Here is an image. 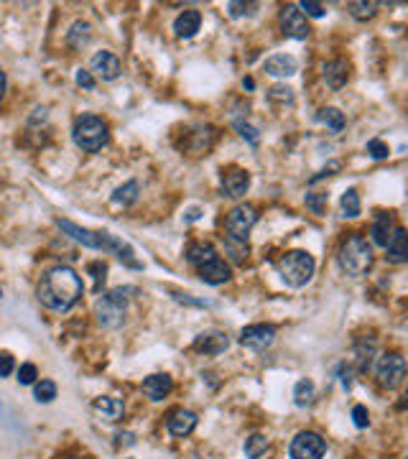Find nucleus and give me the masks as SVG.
Segmentation results:
<instances>
[{"label": "nucleus", "mask_w": 408, "mask_h": 459, "mask_svg": "<svg viewBox=\"0 0 408 459\" xmlns=\"http://www.w3.org/2000/svg\"><path fill=\"white\" fill-rule=\"evenodd\" d=\"M373 245L367 242V238H362L360 233L347 235V240L339 245L337 263L342 273H347L350 278H362L367 270L373 268Z\"/></svg>", "instance_id": "7ed1b4c3"}, {"label": "nucleus", "mask_w": 408, "mask_h": 459, "mask_svg": "<svg viewBox=\"0 0 408 459\" xmlns=\"http://www.w3.org/2000/svg\"><path fill=\"white\" fill-rule=\"evenodd\" d=\"M90 41H92V26H90V23L77 21L69 31H67V43H69V49L82 51Z\"/></svg>", "instance_id": "393cba45"}, {"label": "nucleus", "mask_w": 408, "mask_h": 459, "mask_svg": "<svg viewBox=\"0 0 408 459\" xmlns=\"http://www.w3.org/2000/svg\"><path fill=\"white\" fill-rule=\"evenodd\" d=\"M299 11H301L304 15H311V18H324V13H327V8H324L322 3H314V0H301V3H299Z\"/></svg>", "instance_id": "4c0bfd02"}, {"label": "nucleus", "mask_w": 408, "mask_h": 459, "mask_svg": "<svg viewBox=\"0 0 408 459\" xmlns=\"http://www.w3.org/2000/svg\"><path fill=\"white\" fill-rule=\"evenodd\" d=\"M243 87H245V90H253L255 82H253V79H250V77H247V79H243Z\"/></svg>", "instance_id": "09e8293b"}, {"label": "nucleus", "mask_w": 408, "mask_h": 459, "mask_svg": "<svg viewBox=\"0 0 408 459\" xmlns=\"http://www.w3.org/2000/svg\"><path fill=\"white\" fill-rule=\"evenodd\" d=\"M276 270H278L281 281L286 283L289 289H304V286L314 278L317 261H314V255L306 253V250H289V253H283L281 258L276 261Z\"/></svg>", "instance_id": "20e7f679"}, {"label": "nucleus", "mask_w": 408, "mask_h": 459, "mask_svg": "<svg viewBox=\"0 0 408 459\" xmlns=\"http://www.w3.org/2000/svg\"><path fill=\"white\" fill-rule=\"evenodd\" d=\"M186 263H191V266H204V263L215 261V258H219L217 255V247L212 245V242L207 240H197V242H189L186 245Z\"/></svg>", "instance_id": "4be33fe9"}, {"label": "nucleus", "mask_w": 408, "mask_h": 459, "mask_svg": "<svg viewBox=\"0 0 408 459\" xmlns=\"http://www.w3.org/2000/svg\"><path fill=\"white\" fill-rule=\"evenodd\" d=\"M34 398L39 403H51L57 398V383L54 381H39L34 385Z\"/></svg>", "instance_id": "2f4dec72"}, {"label": "nucleus", "mask_w": 408, "mask_h": 459, "mask_svg": "<svg viewBox=\"0 0 408 459\" xmlns=\"http://www.w3.org/2000/svg\"><path fill=\"white\" fill-rule=\"evenodd\" d=\"M352 424L358 426V429H367V424H370V413H367L365 406H355V409H352Z\"/></svg>", "instance_id": "ea45409f"}, {"label": "nucleus", "mask_w": 408, "mask_h": 459, "mask_svg": "<svg viewBox=\"0 0 408 459\" xmlns=\"http://www.w3.org/2000/svg\"><path fill=\"white\" fill-rule=\"evenodd\" d=\"M406 370H408V365L401 355L388 352V355H383V357L378 360V365H375V378H378V383L383 385V388L393 390L403 383Z\"/></svg>", "instance_id": "6e6552de"}, {"label": "nucleus", "mask_w": 408, "mask_h": 459, "mask_svg": "<svg viewBox=\"0 0 408 459\" xmlns=\"http://www.w3.org/2000/svg\"><path fill=\"white\" fill-rule=\"evenodd\" d=\"M197 270H199V278H202L204 283H210V286L227 283V281H230V275H233V268H230L222 258H215V261L204 263V266H199Z\"/></svg>", "instance_id": "6ab92c4d"}, {"label": "nucleus", "mask_w": 408, "mask_h": 459, "mask_svg": "<svg viewBox=\"0 0 408 459\" xmlns=\"http://www.w3.org/2000/svg\"><path fill=\"white\" fill-rule=\"evenodd\" d=\"M87 270L92 273V278H95V291L100 294V289H102V283H105V273H107V266L102 261H92L90 266H87Z\"/></svg>", "instance_id": "e433bc0d"}, {"label": "nucleus", "mask_w": 408, "mask_h": 459, "mask_svg": "<svg viewBox=\"0 0 408 459\" xmlns=\"http://www.w3.org/2000/svg\"><path fill=\"white\" fill-rule=\"evenodd\" d=\"M304 202H306V207H309L314 214H319V217H322L324 210H327V194H319V191H309V194L304 197Z\"/></svg>", "instance_id": "473e14b6"}, {"label": "nucleus", "mask_w": 408, "mask_h": 459, "mask_svg": "<svg viewBox=\"0 0 408 459\" xmlns=\"http://www.w3.org/2000/svg\"><path fill=\"white\" fill-rule=\"evenodd\" d=\"M276 342V329L271 324H250L240 332V345L255 352H263Z\"/></svg>", "instance_id": "9b49d317"}, {"label": "nucleus", "mask_w": 408, "mask_h": 459, "mask_svg": "<svg viewBox=\"0 0 408 459\" xmlns=\"http://www.w3.org/2000/svg\"><path fill=\"white\" fill-rule=\"evenodd\" d=\"M247 8H255L253 3H227V11L233 18H240V15H247Z\"/></svg>", "instance_id": "37998d69"}, {"label": "nucleus", "mask_w": 408, "mask_h": 459, "mask_svg": "<svg viewBox=\"0 0 408 459\" xmlns=\"http://www.w3.org/2000/svg\"><path fill=\"white\" fill-rule=\"evenodd\" d=\"M309 23H306V15L299 11V6H283L281 8V34L286 39H296V41H304L309 36Z\"/></svg>", "instance_id": "9d476101"}, {"label": "nucleus", "mask_w": 408, "mask_h": 459, "mask_svg": "<svg viewBox=\"0 0 408 459\" xmlns=\"http://www.w3.org/2000/svg\"><path fill=\"white\" fill-rule=\"evenodd\" d=\"M166 429L176 439L189 437L191 431L197 429V413L189 409H174L169 413V418H166Z\"/></svg>", "instance_id": "f8f14e48"}, {"label": "nucleus", "mask_w": 408, "mask_h": 459, "mask_svg": "<svg viewBox=\"0 0 408 459\" xmlns=\"http://www.w3.org/2000/svg\"><path fill=\"white\" fill-rule=\"evenodd\" d=\"M225 247H227V250H230V253H233V261H235V263L243 261V258H245V253H247L245 245H240V242H233V240H227V245H225Z\"/></svg>", "instance_id": "c03bdc74"}, {"label": "nucleus", "mask_w": 408, "mask_h": 459, "mask_svg": "<svg viewBox=\"0 0 408 459\" xmlns=\"http://www.w3.org/2000/svg\"><path fill=\"white\" fill-rule=\"evenodd\" d=\"M138 194H141V186H138V181H125L123 186H118V189H115L113 205H118V207H130V205H135Z\"/></svg>", "instance_id": "cd10ccee"}, {"label": "nucleus", "mask_w": 408, "mask_h": 459, "mask_svg": "<svg viewBox=\"0 0 408 459\" xmlns=\"http://www.w3.org/2000/svg\"><path fill=\"white\" fill-rule=\"evenodd\" d=\"M74 79H77L79 87H85V90H95V79H92V74L87 69H77Z\"/></svg>", "instance_id": "79ce46f5"}, {"label": "nucleus", "mask_w": 408, "mask_h": 459, "mask_svg": "<svg viewBox=\"0 0 408 459\" xmlns=\"http://www.w3.org/2000/svg\"><path fill=\"white\" fill-rule=\"evenodd\" d=\"M398 409H401V411H408V390L401 396V401H398Z\"/></svg>", "instance_id": "de8ad7c7"}, {"label": "nucleus", "mask_w": 408, "mask_h": 459, "mask_svg": "<svg viewBox=\"0 0 408 459\" xmlns=\"http://www.w3.org/2000/svg\"><path fill=\"white\" fill-rule=\"evenodd\" d=\"M247 189H250V174L245 169L230 166L227 171H222V191H225V197H245Z\"/></svg>", "instance_id": "ddd939ff"}, {"label": "nucleus", "mask_w": 408, "mask_h": 459, "mask_svg": "<svg viewBox=\"0 0 408 459\" xmlns=\"http://www.w3.org/2000/svg\"><path fill=\"white\" fill-rule=\"evenodd\" d=\"M6 85H8V79H6V71H3V67H0V100L6 97Z\"/></svg>", "instance_id": "49530a36"}, {"label": "nucleus", "mask_w": 408, "mask_h": 459, "mask_svg": "<svg viewBox=\"0 0 408 459\" xmlns=\"http://www.w3.org/2000/svg\"><path fill=\"white\" fill-rule=\"evenodd\" d=\"M0 296H3V291H0Z\"/></svg>", "instance_id": "8fccbe9b"}, {"label": "nucleus", "mask_w": 408, "mask_h": 459, "mask_svg": "<svg viewBox=\"0 0 408 459\" xmlns=\"http://www.w3.org/2000/svg\"><path fill=\"white\" fill-rule=\"evenodd\" d=\"M339 207H342V217L345 219H358L362 212V205H360V194L358 189H347L339 199Z\"/></svg>", "instance_id": "c85d7f7f"}, {"label": "nucleus", "mask_w": 408, "mask_h": 459, "mask_svg": "<svg viewBox=\"0 0 408 459\" xmlns=\"http://www.w3.org/2000/svg\"><path fill=\"white\" fill-rule=\"evenodd\" d=\"M72 141H74L77 149L85 151V153H100L107 146V141H110L107 123L92 113L79 115L77 121H74V125H72Z\"/></svg>", "instance_id": "423d86ee"}, {"label": "nucleus", "mask_w": 408, "mask_h": 459, "mask_svg": "<svg viewBox=\"0 0 408 459\" xmlns=\"http://www.w3.org/2000/svg\"><path fill=\"white\" fill-rule=\"evenodd\" d=\"M347 11H350V15L355 18V21H370V18H375V13H378V3L355 0V3L347 6Z\"/></svg>", "instance_id": "7c9ffc66"}, {"label": "nucleus", "mask_w": 408, "mask_h": 459, "mask_svg": "<svg viewBox=\"0 0 408 459\" xmlns=\"http://www.w3.org/2000/svg\"><path fill=\"white\" fill-rule=\"evenodd\" d=\"M57 225H59V230H62L64 235H69L72 240H77L79 245L90 247V250H102V253H115L120 261L125 263L128 268H135V270L143 268L141 263L135 261V250H133V247L128 245L125 240L115 238V235H110V233H95V230H87V227L74 225L72 219H59Z\"/></svg>", "instance_id": "f03ea898"}, {"label": "nucleus", "mask_w": 408, "mask_h": 459, "mask_svg": "<svg viewBox=\"0 0 408 459\" xmlns=\"http://www.w3.org/2000/svg\"><path fill=\"white\" fill-rule=\"evenodd\" d=\"M314 398H317V385H314L309 378H301L294 388V403L299 409H306V406L314 403Z\"/></svg>", "instance_id": "bb28decb"}, {"label": "nucleus", "mask_w": 408, "mask_h": 459, "mask_svg": "<svg viewBox=\"0 0 408 459\" xmlns=\"http://www.w3.org/2000/svg\"><path fill=\"white\" fill-rule=\"evenodd\" d=\"M36 378H39V373H36V365H31V362H23V365L18 367V383H21V385H34Z\"/></svg>", "instance_id": "58836bf2"}, {"label": "nucleus", "mask_w": 408, "mask_h": 459, "mask_svg": "<svg viewBox=\"0 0 408 459\" xmlns=\"http://www.w3.org/2000/svg\"><path fill=\"white\" fill-rule=\"evenodd\" d=\"M92 409L97 411L100 416H105L107 421H120V418H123V413H125V406H123V401H120V398H113V396L95 398Z\"/></svg>", "instance_id": "5701e85b"}, {"label": "nucleus", "mask_w": 408, "mask_h": 459, "mask_svg": "<svg viewBox=\"0 0 408 459\" xmlns=\"http://www.w3.org/2000/svg\"><path fill=\"white\" fill-rule=\"evenodd\" d=\"M141 294L135 286H120L102 294V296L95 301V317L105 329H118L125 322V309H128V299Z\"/></svg>", "instance_id": "39448f33"}, {"label": "nucleus", "mask_w": 408, "mask_h": 459, "mask_svg": "<svg viewBox=\"0 0 408 459\" xmlns=\"http://www.w3.org/2000/svg\"><path fill=\"white\" fill-rule=\"evenodd\" d=\"M199 26H202V13L194 11V8H189V11H184V13L176 15L174 34L179 36V39H191V36L199 31Z\"/></svg>", "instance_id": "412c9836"}, {"label": "nucleus", "mask_w": 408, "mask_h": 459, "mask_svg": "<svg viewBox=\"0 0 408 459\" xmlns=\"http://www.w3.org/2000/svg\"><path fill=\"white\" fill-rule=\"evenodd\" d=\"M386 261L393 263V266H401L408 263V230L406 227H395L390 240L386 245Z\"/></svg>", "instance_id": "dca6fc26"}, {"label": "nucleus", "mask_w": 408, "mask_h": 459, "mask_svg": "<svg viewBox=\"0 0 408 459\" xmlns=\"http://www.w3.org/2000/svg\"><path fill=\"white\" fill-rule=\"evenodd\" d=\"M339 381H342V388L345 390L352 388V370L347 365H339Z\"/></svg>", "instance_id": "a18cd8bd"}, {"label": "nucleus", "mask_w": 408, "mask_h": 459, "mask_svg": "<svg viewBox=\"0 0 408 459\" xmlns=\"http://www.w3.org/2000/svg\"><path fill=\"white\" fill-rule=\"evenodd\" d=\"M268 446H271V441H268L266 434H253V437L245 439V457L247 459H261L263 454L268 452Z\"/></svg>", "instance_id": "c756f323"}, {"label": "nucleus", "mask_w": 408, "mask_h": 459, "mask_svg": "<svg viewBox=\"0 0 408 459\" xmlns=\"http://www.w3.org/2000/svg\"><path fill=\"white\" fill-rule=\"evenodd\" d=\"M365 151H367V156H370V158H375V161H383V158H388V156H390V149H388V143H383L380 138H373V141H367Z\"/></svg>", "instance_id": "72a5a7b5"}, {"label": "nucleus", "mask_w": 408, "mask_h": 459, "mask_svg": "<svg viewBox=\"0 0 408 459\" xmlns=\"http://www.w3.org/2000/svg\"><path fill=\"white\" fill-rule=\"evenodd\" d=\"M317 121L322 123V125H327V130H329L332 135L342 133V130H345V125H347L345 113H339L337 107H322V110H319V115H317Z\"/></svg>", "instance_id": "a878e982"}, {"label": "nucleus", "mask_w": 408, "mask_h": 459, "mask_svg": "<svg viewBox=\"0 0 408 459\" xmlns=\"http://www.w3.org/2000/svg\"><path fill=\"white\" fill-rule=\"evenodd\" d=\"M235 130H238V133L243 135L250 146H258V143H261V133H258V128H253L250 123L235 121Z\"/></svg>", "instance_id": "f704fd0d"}, {"label": "nucleus", "mask_w": 408, "mask_h": 459, "mask_svg": "<svg viewBox=\"0 0 408 459\" xmlns=\"http://www.w3.org/2000/svg\"><path fill=\"white\" fill-rule=\"evenodd\" d=\"M85 294V283L79 273L69 266H54L41 275V281L36 286V299L41 301L46 309L64 314L77 304Z\"/></svg>", "instance_id": "f257e3e1"}, {"label": "nucleus", "mask_w": 408, "mask_h": 459, "mask_svg": "<svg viewBox=\"0 0 408 459\" xmlns=\"http://www.w3.org/2000/svg\"><path fill=\"white\" fill-rule=\"evenodd\" d=\"M90 67L102 82H115V79L120 77V59L115 57L113 51H105V49L97 51V54L92 57Z\"/></svg>", "instance_id": "4468645a"}, {"label": "nucleus", "mask_w": 408, "mask_h": 459, "mask_svg": "<svg viewBox=\"0 0 408 459\" xmlns=\"http://www.w3.org/2000/svg\"><path fill=\"white\" fill-rule=\"evenodd\" d=\"M13 357H11V352H0V378H8V375L13 373Z\"/></svg>", "instance_id": "a19ab883"}, {"label": "nucleus", "mask_w": 408, "mask_h": 459, "mask_svg": "<svg viewBox=\"0 0 408 459\" xmlns=\"http://www.w3.org/2000/svg\"><path fill=\"white\" fill-rule=\"evenodd\" d=\"M227 347H230V339H227L225 332H207L194 339V350L204 355H219L225 352Z\"/></svg>", "instance_id": "aec40b11"}, {"label": "nucleus", "mask_w": 408, "mask_h": 459, "mask_svg": "<svg viewBox=\"0 0 408 459\" xmlns=\"http://www.w3.org/2000/svg\"><path fill=\"white\" fill-rule=\"evenodd\" d=\"M263 69L271 77H294L299 71V62L291 54H273V57H268L263 62Z\"/></svg>", "instance_id": "a211bd4d"}, {"label": "nucleus", "mask_w": 408, "mask_h": 459, "mask_svg": "<svg viewBox=\"0 0 408 459\" xmlns=\"http://www.w3.org/2000/svg\"><path fill=\"white\" fill-rule=\"evenodd\" d=\"M255 222H258V214H255V210H253L250 205H238V207H233V210L227 212V217H225L227 240H233V242H240V245H245L247 235H250V230L255 227Z\"/></svg>", "instance_id": "0eeeda50"}, {"label": "nucleus", "mask_w": 408, "mask_h": 459, "mask_svg": "<svg viewBox=\"0 0 408 459\" xmlns=\"http://www.w3.org/2000/svg\"><path fill=\"white\" fill-rule=\"evenodd\" d=\"M393 217L386 212H380L378 217H375L373 222V230H370V235H373V245L378 247H386L388 240H390V235H393Z\"/></svg>", "instance_id": "b1692460"}, {"label": "nucleus", "mask_w": 408, "mask_h": 459, "mask_svg": "<svg viewBox=\"0 0 408 459\" xmlns=\"http://www.w3.org/2000/svg\"><path fill=\"white\" fill-rule=\"evenodd\" d=\"M327 454V441L317 431H299L289 444L291 459H322Z\"/></svg>", "instance_id": "1a4fd4ad"}, {"label": "nucleus", "mask_w": 408, "mask_h": 459, "mask_svg": "<svg viewBox=\"0 0 408 459\" xmlns=\"http://www.w3.org/2000/svg\"><path fill=\"white\" fill-rule=\"evenodd\" d=\"M268 97L273 102H281V105H291L294 102V90L286 85H276L273 90H268Z\"/></svg>", "instance_id": "c9c22d12"}, {"label": "nucleus", "mask_w": 408, "mask_h": 459, "mask_svg": "<svg viewBox=\"0 0 408 459\" xmlns=\"http://www.w3.org/2000/svg\"><path fill=\"white\" fill-rule=\"evenodd\" d=\"M322 77L329 90H342L347 85V79H350V64L345 59H329L322 67Z\"/></svg>", "instance_id": "f3484780"}, {"label": "nucleus", "mask_w": 408, "mask_h": 459, "mask_svg": "<svg viewBox=\"0 0 408 459\" xmlns=\"http://www.w3.org/2000/svg\"><path fill=\"white\" fill-rule=\"evenodd\" d=\"M141 388H143V396H146L148 401L158 403L174 390V381H171V375H166V373H156V375H148Z\"/></svg>", "instance_id": "2eb2a0df"}]
</instances>
